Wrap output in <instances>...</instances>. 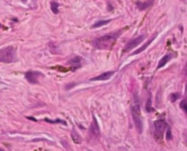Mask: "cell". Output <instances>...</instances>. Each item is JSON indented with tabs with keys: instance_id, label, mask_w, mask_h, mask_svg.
Returning a JSON list of instances; mask_svg holds the SVG:
<instances>
[{
	"instance_id": "cell-1",
	"label": "cell",
	"mask_w": 187,
	"mask_h": 151,
	"mask_svg": "<svg viewBox=\"0 0 187 151\" xmlns=\"http://www.w3.org/2000/svg\"><path fill=\"white\" fill-rule=\"evenodd\" d=\"M122 32V29L119 32H113L111 34L104 35V36L95 38L93 40L92 45L93 47L98 49H110L114 42L119 38Z\"/></svg>"
},
{
	"instance_id": "cell-2",
	"label": "cell",
	"mask_w": 187,
	"mask_h": 151,
	"mask_svg": "<svg viewBox=\"0 0 187 151\" xmlns=\"http://www.w3.org/2000/svg\"><path fill=\"white\" fill-rule=\"evenodd\" d=\"M17 60L16 49L9 46L0 50V61L2 63H12Z\"/></svg>"
},
{
	"instance_id": "cell-3",
	"label": "cell",
	"mask_w": 187,
	"mask_h": 151,
	"mask_svg": "<svg viewBox=\"0 0 187 151\" xmlns=\"http://www.w3.org/2000/svg\"><path fill=\"white\" fill-rule=\"evenodd\" d=\"M131 117H132V120H133L138 132L141 133L142 132V119H141V108H140V105L138 103H135V105L132 106Z\"/></svg>"
},
{
	"instance_id": "cell-4",
	"label": "cell",
	"mask_w": 187,
	"mask_h": 151,
	"mask_svg": "<svg viewBox=\"0 0 187 151\" xmlns=\"http://www.w3.org/2000/svg\"><path fill=\"white\" fill-rule=\"evenodd\" d=\"M168 124L164 119H157L154 121V138L157 140H162V135L166 129H168Z\"/></svg>"
},
{
	"instance_id": "cell-5",
	"label": "cell",
	"mask_w": 187,
	"mask_h": 151,
	"mask_svg": "<svg viewBox=\"0 0 187 151\" xmlns=\"http://www.w3.org/2000/svg\"><path fill=\"white\" fill-rule=\"evenodd\" d=\"M145 39V35H141V36L137 37L135 38H133L132 40H131L130 42H128L126 44V46L123 49V52H128L131 50L132 48H134L135 47H137L138 45H140L143 40Z\"/></svg>"
},
{
	"instance_id": "cell-6",
	"label": "cell",
	"mask_w": 187,
	"mask_h": 151,
	"mask_svg": "<svg viewBox=\"0 0 187 151\" xmlns=\"http://www.w3.org/2000/svg\"><path fill=\"white\" fill-rule=\"evenodd\" d=\"M39 77H41V73L37 71H28L25 74L26 79L31 84H37L38 82Z\"/></svg>"
},
{
	"instance_id": "cell-7",
	"label": "cell",
	"mask_w": 187,
	"mask_h": 151,
	"mask_svg": "<svg viewBox=\"0 0 187 151\" xmlns=\"http://www.w3.org/2000/svg\"><path fill=\"white\" fill-rule=\"evenodd\" d=\"M90 132L94 136V137H99L100 134H101V129L99 127V124H98V121H97V119L95 118L94 116H93L92 121H91L90 127Z\"/></svg>"
},
{
	"instance_id": "cell-8",
	"label": "cell",
	"mask_w": 187,
	"mask_h": 151,
	"mask_svg": "<svg viewBox=\"0 0 187 151\" xmlns=\"http://www.w3.org/2000/svg\"><path fill=\"white\" fill-rule=\"evenodd\" d=\"M113 75H114V71L104 72L99 76H97V77L90 78V81H105V80L110 79Z\"/></svg>"
},
{
	"instance_id": "cell-9",
	"label": "cell",
	"mask_w": 187,
	"mask_h": 151,
	"mask_svg": "<svg viewBox=\"0 0 187 151\" xmlns=\"http://www.w3.org/2000/svg\"><path fill=\"white\" fill-rule=\"evenodd\" d=\"M81 62H82V58L80 57H75L71 58L70 60H68V64L71 65V69L73 71H75L76 69L81 67Z\"/></svg>"
},
{
	"instance_id": "cell-10",
	"label": "cell",
	"mask_w": 187,
	"mask_h": 151,
	"mask_svg": "<svg viewBox=\"0 0 187 151\" xmlns=\"http://www.w3.org/2000/svg\"><path fill=\"white\" fill-rule=\"evenodd\" d=\"M172 57H173V55H172V54H167V55H165V56L162 57L161 58V60L159 61V63H158V66H157V69H160V68H162V67H164L165 65L172 59Z\"/></svg>"
},
{
	"instance_id": "cell-11",
	"label": "cell",
	"mask_w": 187,
	"mask_h": 151,
	"mask_svg": "<svg viewBox=\"0 0 187 151\" xmlns=\"http://www.w3.org/2000/svg\"><path fill=\"white\" fill-rule=\"evenodd\" d=\"M157 37V33H155V34L153 35V36H152V37H151V38L148 40V41H147V43H146L145 45H143V46H142V47H141L139 49H137L136 51H135V52H133V53H132L131 55H137V54H139V53L142 52V51H143V50H145L147 47H149V45H151V42L153 41V40L155 39V37Z\"/></svg>"
},
{
	"instance_id": "cell-12",
	"label": "cell",
	"mask_w": 187,
	"mask_h": 151,
	"mask_svg": "<svg viewBox=\"0 0 187 151\" xmlns=\"http://www.w3.org/2000/svg\"><path fill=\"white\" fill-rule=\"evenodd\" d=\"M153 5V1H139L136 2V6L139 7L141 10H144L146 8H149L151 6Z\"/></svg>"
},
{
	"instance_id": "cell-13",
	"label": "cell",
	"mask_w": 187,
	"mask_h": 151,
	"mask_svg": "<svg viewBox=\"0 0 187 151\" xmlns=\"http://www.w3.org/2000/svg\"><path fill=\"white\" fill-rule=\"evenodd\" d=\"M71 137L73 138V141H74L75 143H77V144L81 143V137L78 134V132L76 131V129H72Z\"/></svg>"
},
{
	"instance_id": "cell-14",
	"label": "cell",
	"mask_w": 187,
	"mask_h": 151,
	"mask_svg": "<svg viewBox=\"0 0 187 151\" xmlns=\"http://www.w3.org/2000/svg\"><path fill=\"white\" fill-rule=\"evenodd\" d=\"M111 22V19H107V20H99V21H97L95 24L92 25V28H97V27H102V26H105V25L109 24Z\"/></svg>"
},
{
	"instance_id": "cell-15",
	"label": "cell",
	"mask_w": 187,
	"mask_h": 151,
	"mask_svg": "<svg viewBox=\"0 0 187 151\" xmlns=\"http://www.w3.org/2000/svg\"><path fill=\"white\" fill-rule=\"evenodd\" d=\"M58 7H60V4H58L57 2H51L50 3V7H51V11L54 14H58Z\"/></svg>"
},
{
	"instance_id": "cell-16",
	"label": "cell",
	"mask_w": 187,
	"mask_h": 151,
	"mask_svg": "<svg viewBox=\"0 0 187 151\" xmlns=\"http://www.w3.org/2000/svg\"><path fill=\"white\" fill-rule=\"evenodd\" d=\"M145 109L147 112H151L152 108H151V97L150 96L148 100H147V103H146V106H145Z\"/></svg>"
},
{
	"instance_id": "cell-17",
	"label": "cell",
	"mask_w": 187,
	"mask_h": 151,
	"mask_svg": "<svg viewBox=\"0 0 187 151\" xmlns=\"http://www.w3.org/2000/svg\"><path fill=\"white\" fill-rule=\"evenodd\" d=\"M45 121L48 122V123H51V124H55V123H61V124H64L66 125V122L63 121L61 119H56V120H51V119H48V118H45Z\"/></svg>"
},
{
	"instance_id": "cell-18",
	"label": "cell",
	"mask_w": 187,
	"mask_h": 151,
	"mask_svg": "<svg viewBox=\"0 0 187 151\" xmlns=\"http://www.w3.org/2000/svg\"><path fill=\"white\" fill-rule=\"evenodd\" d=\"M180 108L183 109L185 113H187V101H186L185 99L183 100V101H181V103H180Z\"/></svg>"
},
{
	"instance_id": "cell-19",
	"label": "cell",
	"mask_w": 187,
	"mask_h": 151,
	"mask_svg": "<svg viewBox=\"0 0 187 151\" xmlns=\"http://www.w3.org/2000/svg\"><path fill=\"white\" fill-rule=\"evenodd\" d=\"M180 97V95L178 93H173V94H171L170 95V98H171V101L172 102H175L177 99L179 98Z\"/></svg>"
},
{
	"instance_id": "cell-20",
	"label": "cell",
	"mask_w": 187,
	"mask_h": 151,
	"mask_svg": "<svg viewBox=\"0 0 187 151\" xmlns=\"http://www.w3.org/2000/svg\"><path fill=\"white\" fill-rule=\"evenodd\" d=\"M166 138L168 139V140H171L172 138H173V136H172V131H171V129H170V128L167 129V132H166Z\"/></svg>"
},
{
	"instance_id": "cell-21",
	"label": "cell",
	"mask_w": 187,
	"mask_h": 151,
	"mask_svg": "<svg viewBox=\"0 0 187 151\" xmlns=\"http://www.w3.org/2000/svg\"><path fill=\"white\" fill-rule=\"evenodd\" d=\"M185 100L187 101V83H186V85H185Z\"/></svg>"
},
{
	"instance_id": "cell-22",
	"label": "cell",
	"mask_w": 187,
	"mask_h": 151,
	"mask_svg": "<svg viewBox=\"0 0 187 151\" xmlns=\"http://www.w3.org/2000/svg\"><path fill=\"white\" fill-rule=\"evenodd\" d=\"M27 118H28V119H31V120H34V121H37V120H36V119H34L32 117H27Z\"/></svg>"
}]
</instances>
